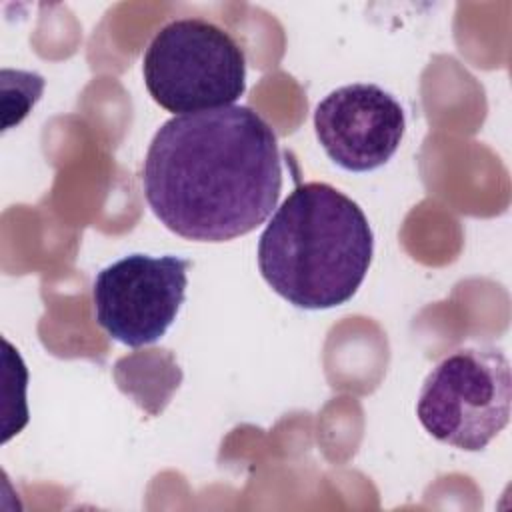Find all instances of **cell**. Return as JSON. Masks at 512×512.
Here are the masks:
<instances>
[{
	"instance_id": "5b68a950",
	"label": "cell",
	"mask_w": 512,
	"mask_h": 512,
	"mask_svg": "<svg viewBox=\"0 0 512 512\" xmlns=\"http://www.w3.org/2000/svg\"><path fill=\"white\" fill-rule=\"evenodd\" d=\"M190 264L172 254L138 252L102 268L92 286L98 326L130 348L160 340L184 304Z\"/></svg>"
},
{
	"instance_id": "277c9868",
	"label": "cell",
	"mask_w": 512,
	"mask_h": 512,
	"mask_svg": "<svg viewBox=\"0 0 512 512\" xmlns=\"http://www.w3.org/2000/svg\"><path fill=\"white\" fill-rule=\"evenodd\" d=\"M510 400V362L502 350L488 344L464 346L428 372L416 416L434 440L480 452L506 428Z\"/></svg>"
},
{
	"instance_id": "6da1fadb",
	"label": "cell",
	"mask_w": 512,
	"mask_h": 512,
	"mask_svg": "<svg viewBox=\"0 0 512 512\" xmlns=\"http://www.w3.org/2000/svg\"><path fill=\"white\" fill-rule=\"evenodd\" d=\"M144 198L174 234L226 242L266 222L282 190L272 126L250 106L172 116L142 164Z\"/></svg>"
},
{
	"instance_id": "8992f818",
	"label": "cell",
	"mask_w": 512,
	"mask_h": 512,
	"mask_svg": "<svg viewBox=\"0 0 512 512\" xmlns=\"http://www.w3.org/2000/svg\"><path fill=\"white\" fill-rule=\"evenodd\" d=\"M406 130L400 102L370 82H354L326 94L314 110V132L326 156L348 172L384 166Z\"/></svg>"
},
{
	"instance_id": "3957f363",
	"label": "cell",
	"mask_w": 512,
	"mask_h": 512,
	"mask_svg": "<svg viewBox=\"0 0 512 512\" xmlns=\"http://www.w3.org/2000/svg\"><path fill=\"white\" fill-rule=\"evenodd\" d=\"M142 78L152 100L174 116L216 110L246 92V54L218 24L178 18L150 40Z\"/></svg>"
},
{
	"instance_id": "7a4b0ae2",
	"label": "cell",
	"mask_w": 512,
	"mask_h": 512,
	"mask_svg": "<svg viewBox=\"0 0 512 512\" xmlns=\"http://www.w3.org/2000/svg\"><path fill=\"white\" fill-rule=\"evenodd\" d=\"M374 234L362 208L326 182L296 186L258 238V270L296 308L348 302L364 282Z\"/></svg>"
},
{
	"instance_id": "52a82bcc",
	"label": "cell",
	"mask_w": 512,
	"mask_h": 512,
	"mask_svg": "<svg viewBox=\"0 0 512 512\" xmlns=\"http://www.w3.org/2000/svg\"><path fill=\"white\" fill-rule=\"evenodd\" d=\"M44 78L38 72L26 70H2V110L4 130L20 124L32 106L40 100L44 90Z\"/></svg>"
}]
</instances>
